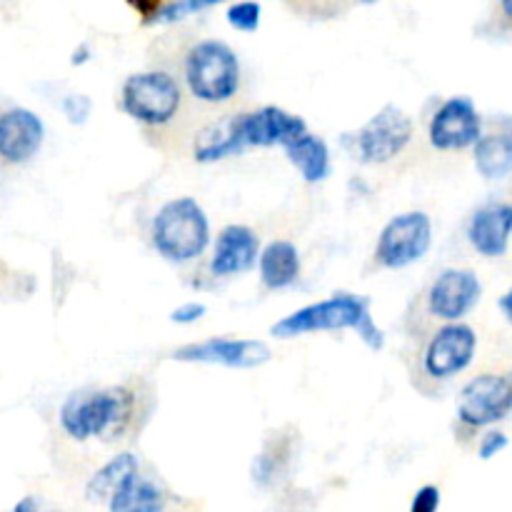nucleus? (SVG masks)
I'll return each mask as SVG.
<instances>
[{
  "mask_svg": "<svg viewBox=\"0 0 512 512\" xmlns=\"http://www.w3.org/2000/svg\"><path fill=\"white\" fill-rule=\"evenodd\" d=\"M318 330H355L370 350L385 345V333L375 325L370 313V300L363 295L338 293L320 303L305 305L270 328L273 338H298V335L318 333Z\"/></svg>",
  "mask_w": 512,
  "mask_h": 512,
  "instance_id": "obj_1",
  "label": "nucleus"
},
{
  "mask_svg": "<svg viewBox=\"0 0 512 512\" xmlns=\"http://www.w3.org/2000/svg\"><path fill=\"white\" fill-rule=\"evenodd\" d=\"M135 395L128 388L83 390L60 408V425L78 443L90 438H115L133 415Z\"/></svg>",
  "mask_w": 512,
  "mask_h": 512,
  "instance_id": "obj_2",
  "label": "nucleus"
},
{
  "mask_svg": "<svg viewBox=\"0 0 512 512\" xmlns=\"http://www.w3.org/2000/svg\"><path fill=\"white\" fill-rule=\"evenodd\" d=\"M153 248L170 263H188L200 258L210 243V223L195 198L168 200L155 213L150 228Z\"/></svg>",
  "mask_w": 512,
  "mask_h": 512,
  "instance_id": "obj_3",
  "label": "nucleus"
},
{
  "mask_svg": "<svg viewBox=\"0 0 512 512\" xmlns=\"http://www.w3.org/2000/svg\"><path fill=\"white\" fill-rule=\"evenodd\" d=\"M185 85L195 100L220 105L240 90V60L228 43L215 38L198 40L185 53Z\"/></svg>",
  "mask_w": 512,
  "mask_h": 512,
  "instance_id": "obj_4",
  "label": "nucleus"
},
{
  "mask_svg": "<svg viewBox=\"0 0 512 512\" xmlns=\"http://www.w3.org/2000/svg\"><path fill=\"white\" fill-rule=\"evenodd\" d=\"M183 103L178 80L165 70H140L125 78L120 90V108L143 125L170 123Z\"/></svg>",
  "mask_w": 512,
  "mask_h": 512,
  "instance_id": "obj_5",
  "label": "nucleus"
},
{
  "mask_svg": "<svg viewBox=\"0 0 512 512\" xmlns=\"http://www.w3.org/2000/svg\"><path fill=\"white\" fill-rule=\"evenodd\" d=\"M433 245V220L423 210H408L388 220L375 243V260L390 270L408 268L425 258Z\"/></svg>",
  "mask_w": 512,
  "mask_h": 512,
  "instance_id": "obj_6",
  "label": "nucleus"
},
{
  "mask_svg": "<svg viewBox=\"0 0 512 512\" xmlns=\"http://www.w3.org/2000/svg\"><path fill=\"white\" fill-rule=\"evenodd\" d=\"M455 413L460 423L473 430L498 425L512 413V378L498 373L473 378L460 390Z\"/></svg>",
  "mask_w": 512,
  "mask_h": 512,
  "instance_id": "obj_7",
  "label": "nucleus"
},
{
  "mask_svg": "<svg viewBox=\"0 0 512 512\" xmlns=\"http://www.w3.org/2000/svg\"><path fill=\"white\" fill-rule=\"evenodd\" d=\"M413 140V120L398 105H385L355 135V148L363 163H390Z\"/></svg>",
  "mask_w": 512,
  "mask_h": 512,
  "instance_id": "obj_8",
  "label": "nucleus"
},
{
  "mask_svg": "<svg viewBox=\"0 0 512 512\" xmlns=\"http://www.w3.org/2000/svg\"><path fill=\"white\" fill-rule=\"evenodd\" d=\"M430 143L438 150H468L483 138V118L468 95L448 98L430 120Z\"/></svg>",
  "mask_w": 512,
  "mask_h": 512,
  "instance_id": "obj_9",
  "label": "nucleus"
},
{
  "mask_svg": "<svg viewBox=\"0 0 512 512\" xmlns=\"http://www.w3.org/2000/svg\"><path fill=\"white\" fill-rule=\"evenodd\" d=\"M478 350V335L465 323H448L430 338L423 355L425 373L433 380H448L470 368Z\"/></svg>",
  "mask_w": 512,
  "mask_h": 512,
  "instance_id": "obj_10",
  "label": "nucleus"
},
{
  "mask_svg": "<svg viewBox=\"0 0 512 512\" xmlns=\"http://www.w3.org/2000/svg\"><path fill=\"white\" fill-rule=\"evenodd\" d=\"M180 363H203V365H223L233 370L260 368L273 358V350L260 340H235V338H210L203 343L183 345L173 353Z\"/></svg>",
  "mask_w": 512,
  "mask_h": 512,
  "instance_id": "obj_11",
  "label": "nucleus"
},
{
  "mask_svg": "<svg viewBox=\"0 0 512 512\" xmlns=\"http://www.w3.org/2000/svg\"><path fill=\"white\" fill-rule=\"evenodd\" d=\"M483 298V283L468 268H448L428 290V310L440 320L460 323Z\"/></svg>",
  "mask_w": 512,
  "mask_h": 512,
  "instance_id": "obj_12",
  "label": "nucleus"
},
{
  "mask_svg": "<svg viewBox=\"0 0 512 512\" xmlns=\"http://www.w3.org/2000/svg\"><path fill=\"white\" fill-rule=\"evenodd\" d=\"M45 140V125L33 110L10 108L0 115V158L5 163H28Z\"/></svg>",
  "mask_w": 512,
  "mask_h": 512,
  "instance_id": "obj_13",
  "label": "nucleus"
},
{
  "mask_svg": "<svg viewBox=\"0 0 512 512\" xmlns=\"http://www.w3.org/2000/svg\"><path fill=\"white\" fill-rule=\"evenodd\" d=\"M260 240L248 225H225L215 240L213 258H210V273L225 278V275L248 273L260 263Z\"/></svg>",
  "mask_w": 512,
  "mask_h": 512,
  "instance_id": "obj_14",
  "label": "nucleus"
},
{
  "mask_svg": "<svg viewBox=\"0 0 512 512\" xmlns=\"http://www.w3.org/2000/svg\"><path fill=\"white\" fill-rule=\"evenodd\" d=\"M512 238V205L485 203L473 213L468 223V240L475 253L485 258H503Z\"/></svg>",
  "mask_w": 512,
  "mask_h": 512,
  "instance_id": "obj_15",
  "label": "nucleus"
},
{
  "mask_svg": "<svg viewBox=\"0 0 512 512\" xmlns=\"http://www.w3.org/2000/svg\"><path fill=\"white\" fill-rule=\"evenodd\" d=\"M475 168L485 180H503L512 175V125H503L480 138L473 148Z\"/></svg>",
  "mask_w": 512,
  "mask_h": 512,
  "instance_id": "obj_16",
  "label": "nucleus"
},
{
  "mask_svg": "<svg viewBox=\"0 0 512 512\" xmlns=\"http://www.w3.org/2000/svg\"><path fill=\"white\" fill-rule=\"evenodd\" d=\"M300 250L290 240H273L260 253V280L268 290H283L298 280Z\"/></svg>",
  "mask_w": 512,
  "mask_h": 512,
  "instance_id": "obj_17",
  "label": "nucleus"
},
{
  "mask_svg": "<svg viewBox=\"0 0 512 512\" xmlns=\"http://www.w3.org/2000/svg\"><path fill=\"white\" fill-rule=\"evenodd\" d=\"M283 150L290 158V163L300 170L305 183H320V180H325L330 175V148L318 135H300L293 143L285 145Z\"/></svg>",
  "mask_w": 512,
  "mask_h": 512,
  "instance_id": "obj_18",
  "label": "nucleus"
},
{
  "mask_svg": "<svg viewBox=\"0 0 512 512\" xmlns=\"http://www.w3.org/2000/svg\"><path fill=\"white\" fill-rule=\"evenodd\" d=\"M110 512H163L165 510V493L153 480L143 478L138 473L130 475L108 503Z\"/></svg>",
  "mask_w": 512,
  "mask_h": 512,
  "instance_id": "obj_19",
  "label": "nucleus"
},
{
  "mask_svg": "<svg viewBox=\"0 0 512 512\" xmlns=\"http://www.w3.org/2000/svg\"><path fill=\"white\" fill-rule=\"evenodd\" d=\"M138 458L133 453H120L113 460L103 465L100 470H95L93 478L88 480V488H85V498L90 503H110V498L115 495V490L125 483L133 473H138Z\"/></svg>",
  "mask_w": 512,
  "mask_h": 512,
  "instance_id": "obj_20",
  "label": "nucleus"
},
{
  "mask_svg": "<svg viewBox=\"0 0 512 512\" xmlns=\"http://www.w3.org/2000/svg\"><path fill=\"white\" fill-rule=\"evenodd\" d=\"M213 0H173V3H155L143 10L145 25H168L185 20L188 15L203 13V10L213 8Z\"/></svg>",
  "mask_w": 512,
  "mask_h": 512,
  "instance_id": "obj_21",
  "label": "nucleus"
},
{
  "mask_svg": "<svg viewBox=\"0 0 512 512\" xmlns=\"http://www.w3.org/2000/svg\"><path fill=\"white\" fill-rule=\"evenodd\" d=\"M230 28L240 30V33H255L260 28V18H263V5L260 3H233L225 10Z\"/></svg>",
  "mask_w": 512,
  "mask_h": 512,
  "instance_id": "obj_22",
  "label": "nucleus"
},
{
  "mask_svg": "<svg viewBox=\"0 0 512 512\" xmlns=\"http://www.w3.org/2000/svg\"><path fill=\"white\" fill-rule=\"evenodd\" d=\"M60 110L68 118L70 125H83L88 123L90 113H93V100L83 93H70L65 95L63 103H60Z\"/></svg>",
  "mask_w": 512,
  "mask_h": 512,
  "instance_id": "obj_23",
  "label": "nucleus"
},
{
  "mask_svg": "<svg viewBox=\"0 0 512 512\" xmlns=\"http://www.w3.org/2000/svg\"><path fill=\"white\" fill-rule=\"evenodd\" d=\"M508 445H510V438L503 433V430H488V433L480 438V445H478L480 460H493L495 455L503 453Z\"/></svg>",
  "mask_w": 512,
  "mask_h": 512,
  "instance_id": "obj_24",
  "label": "nucleus"
},
{
  "mask_svg": "<svg viewBox=\"0 0 512 512\" xmlns=\"http://www.w3.org/2000/svg\"><path fill=\"white\" fill-rule=\"evenodd\" d=\"M440 508V490L435 485H423V488L415 493L410 512H438Z\"/></svg>",
  "mask_w": 512,
  "mask_h": 512,
  "instance_id": "obj_25",
  "label": "nucleus"
},
{
  "mask_svg": "<svg viewBox=\"0 0 512 512\" xmlns=\"http://www.w3.org/2000/svg\"><path fill=\"white\" fill-rule=\"evenodd\" d=\"M205 313H208V308H205L203 303H183L180 308H175L173 313H170V320L178 325H190L195 323V320L203 318Z\"/></svg>",
  "mask_w": 512,
  "mask_h": 512,
  "instance_id": "obj_26",
  "label": "nucleus"
},
{
  "mask_svg": "<svg viewBox=\"0 0 512 512\" xmlns=\"http://www.w3.org/2000/svg\"><path fill=\"white\" fill-rule=\"evenodd\" d=\"M13 512H50V510H43L38 505V500L35 498H23V500H18V503H15V508H13Z\"/></svg>",
  "mask_w": 512,
  "mask_h": 512,
  "instance_id": "obj_27",
  "label": "nucleus"
},
{
  "mask_svg": "<svg viewBox=\"0 0 512 512\" xmlns=\"http://www.w3.org/2000/svg\"><path fill=\"white\" fill-rule=\"evenodd\" d=\"M88 58H90V45L83 43L73 50V55H70V65H83L88 63Z\"/></svg>",
  "mask_w": 512,
  "mask_h": 512,
  "instance_id": "obj_28",
  "label": "nucleus"
},
{
  "mask_svg": "<svg viewBox=\"0 0 512 512\" xmlns=\"http://www.w3.org/2000/svg\"><path fill=\"white\" fill-rule=\"evenodd\" d=\"M498 305H500V310H503L505 318H508V323H512V285H510L508 293H505L503 298H500Z\"/></svg>",
  "mask_w": 512,
  "mask_h": 512,
  "instance_id": "obj_29",
  "label": "nucleus"
},
{
  "mask_svg": "<svg viewBox=\"0 0 512 512\" xmlns=\"http://www.w3.org/2000/svg\"><path fill=\"white\" fill-rule=\"evenodd\" d=\"M500 8H503L505 15H510V18H512V0H505V3L500 5Z\"/></svg>",
  "mask_w": 512,
  "mask_h": 512,
  "instance_id": "obj_30",
  "label": "nucleus"
}]
</instances>
